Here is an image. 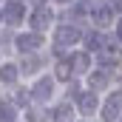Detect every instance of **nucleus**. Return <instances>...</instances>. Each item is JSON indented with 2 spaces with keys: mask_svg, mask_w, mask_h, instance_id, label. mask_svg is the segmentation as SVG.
<instances>
[{
  "mask_svg": "<svg viewBox=\"0 0 122 122\" xmlns=\"http://www.w3.org/2000/svg\"><path fill=\"white\" fill-rule=\"evenodd\" d=\"M80 37H82V34H80L77 26H60V29H57V51L65 48V46H74Z\"/></svg>",
  "mask_w": 122,
  "mask_h": 122,
  "instance_id": "obj_1",
  "label": "nucleus"
},
{
  "mask_svg": "<svg viewBox=\"0 0 122 122\" xmlns=\"http://www.w3.org/2000/svg\"><path fill=\"white\" fill-rule=\"evenodd\" d=\"M119 114H122V94L117 91V94L108 97V102H105V108H102V119H105V122H114Z\"/></svg>",
  "mask_w": 122,
  "mask_h": 122,
  "instance_id": "obj_2",
  "label": "nucleus"
},
{
  "mask_svg": "<svg viewBox=\"0 0 122 122\" xmlns=\"http://www.w3.org/2000/svg\"><path fill=\"white\" fill-rule=\"evenodd\" d=\"M51 20H54V14H51L48 9H43V6H40V9H37V11L31 14V20H29V23L34 26V31L40 34V31H46L48 26H51Z\"/></svg>",
  "mask_w": 122,
  "mask_h": 122,
  "instance_id": "obj_3",
  "label": "nucleus"
},
{
  "mask_svg": "<svg viewBox=\"0 0 122 122\" xmlns=\"http://www.w3.org/2000/svg\"><path fill=\"white\" fill-rule=\"evenodd\" d=\"M40 34L37 31H31V34H20L17 37V51H23V54H29V51H34V48H40Z\"/></svg>",
  "mask_w": 122,
  "mask_h": 122,
  "instance_id": "obj_4",
  "label": "nucleus"
},
{
  "mask_svg": "<svg viewBox=\"0 0 122 122\" xmlns=\"http://www.w3.org/2000/svg\"><path fill=\"white\" fill-rule=\"evenodd\" d=\"M51 91H54V82H51L48 77H43V80H37V85L31 88V97H34L37 102H46V99L51 97Z\"/></svg>",
  "mask_w": 122,
  "mask_h": 122,
  "instance_id": "obj_5",
  "label": "nucleus"
},
{
  "mask_svg": "<svg viewBox=\"0 0 122 122\" xmlns=\"http://www.w3.org/2000/svg\"><path fill=\"white\" fill-rule=\"evenodd\" d=\"M3 17H6L11 26L20 23V20H23V3H20V0H9V3L3 6Z\"/></svg>",
  "mask_w": 122,
  "mask_h": 122,
  "instance_id": "obj_6",
  "label": "nucleus"
},
{
  "mask_svg": "<svg viewBox=\"0 0 122 122\" xmlns=\"http://www.w3.org/2000/svg\"><path fill=\"white\" fill-rule=\"evenodd\" d=\"M117 60H119V48H117V43H108V46L99 51V62H102V68H111Z\"/></svg>",
  "mask_w": 122,
  "mask_h": 122,
  "instance_id": "obj_7",
  "label": "nucleus"
},
{
  "mask_svg": "<svg viewBox=\"0 0 122 122\" xmlns=\"http://www.w3.org/2000/svg\"><path fill=\"white\" fill-rule=\"evenodd\" d=\"M108 80H111V68H99V71H94V74H91V91L105 88Z\"/></svg>",
  "mask_w": 122,
  "mask_h": 122,
  "instance_id": "obj_8",
  "label": "nucleus"
},
{
  "mask_svg": "<svg viewBox=\"0 0 122 122\" xmlns=\"http://www.w3.org/2000/svg\"><path fill=\"white\" fill-rule=\"evenodd\" d=\"M80 111H82V114H85V117H91L94 111H97V94H82V97H80Z\"/></svg>",
  "mask_w": 122,
  "mask_h": 122,
  "instance_id": "obj_9",
  "label": "nucleus"
},
{
  "mask_svg": "<svg viewBox=\"0 0 122 122\" xmlns=\"http://www.w3.org/2000/svg\"><path fill=\"white\" fill-rule=\"evenodd\" d=\"M111 11H114L111 6H102L99 3V9L94 11V26H108L111 23Z\"/></svg>",
  "mask_w": 122,
  "mask_h": 122,
  "instance_id": "obj_10",
  "label": "nucleus"
},
{
  "mask_svg": "<svg viewBox=\"0 0 122 122\" xmlns=\"http://www.w3.org/2000/svg\"><path fill=\"white\" fill-rule=\"evenodd\" d=\"M97 9H99V3H97V0H80V3L74 6V14H77V17H80V14H91V17H94V11H97Z\"/></svg>",
  "mask_w": 122,
  "mask_h": 122,
  "instance_id": "obj_11",
  "label": "nucleus"
},
{
  "mask_svg": "<svg viewBox=\"0 0 122 122\" xmlns=\"http://www.w3.org/2000/svg\"><path fill=\"white\" fill-rule=\"evenodd\" d=\"M17 74H20V68L9 62V65H3V68H0V82H14V80H17Z\"/></svg>",
  "mask_w": 122,
  "mask_h": 122,
  "instance_id": "obj_12",
  "label": "nucleus"
},
{
  "mask_svg": "<svg viewBox=\"0 0 122 122\" xmlns=\"http://www.w3.org/2000/svg\"><path fill=\"white\" fill-rule=\"evenodd\" d=\"M88 65H91V57L88 54H74L71 57V68L74 71H88Z\"/></svg>",
  "mask_w": 122,
  "mask_h": 122,
  "instance_id": "obj_13",
  "label": "nucleus"
},
{
  "mask_svg": "<svg viewBox=\"0 0 122 122\" xmlns=\"http://www.w3.org/2000/svg\"><path fill=\"white\" fill-rule=\"evenodd\" d=\"M85 46H88V51H97V54H99V51L105 48V43H102V37H99L97 31H94V34H88V37H85Z\"/></svg>",
  "mask_w": 122,
  "mask_h": 122,
  "instance_id": "obj_14",
  "label": "nucleus"
},
{
  "mask_svg": "<svg viewBox=\"0 0 122 122\" xmlns=\"http://www.w3.org/2000/svg\"><path fill=\"white\" fill-rule=\"evenodd\" d=\"M68 119H71V105L65 102V105H60L54 111V122H68Z\"/></svg>",
  "mask_w": 122,
  "mask_h": 122,
  "instance_id": "obj_15",
  "label": "nucleus"
},
{
  "mask_svg": "<svg viewBox=\"0 0 122 122\" xmlns=\"http://www.w3.org/2000/svg\"><path fill=\"white\" fill-rule=\"evenodd\" d=\"M14 119V108L11 102H0V122H11Z\"/></svg>",
  "mask_w": 122,
  "mask_h": 122,
  "instance_id": "obj_16",
  "label": "nucleus"
},
{
  "mask_svg": "<svg viewBox=\"0 0 122 122\" xmlns=\"http://www.w3.org/2000/svg\"><path fill=\"white\" fill-rule=\"evenodd\" d=\"M71 77V62H57V80H68Z\"/></svg>",
  "mask_w": 122,
  "mask_h": 122,
  "instance_id": "obj_17",
  "label": "nucleus"
},
{
  "mask_svg": "<svg viewBox=\"0 0 122 122\" xmlns=\"http://www.w3.org/2000/svg\"><path fill=\"white\" fill-rule=\"evenodd\" d=\"M34 68H40V60L37 57H26L23 60V71H34Z\"/></svg>",
  "mask_w": 122,
  "mask_h": 122,
  "instance_id": "obj_18",
  "label": "nucleus"
},
{
  "mask_svg": "<svg viewBox=\"0 0 122 122\" xmlns=\"http://www.w3.org/2000/svg\"><path fill=\"white\" fill-rule=\"evenodd\" d=\"M26 119H29V122H43V111H37V108H31L29 114H26Z\"/></svg>",
  "mask_w": 122,
  "mask_h": 122,
  "instance_id": "obj_19",
  "label": "nucleus"
},
{
  "mask_svg": "<svg viewBox=\"0 0 122 122\" xmlns=\"http://www.w3.org/2000/svg\"><path fill=\"white\" fill-rule=\"evenodd\" d=\"M14 102H17V105H26V102H29V94H26V91H17V94H14Z\"/></svg>",
  "mask_w": 122,
  "mask_h": 122,
  "instance_id": "obj_20",
  "label": "nucleus"
},
{
  "mask_svg": "<svg viewBox=\"0 0 122 122\" xmlns=\"http://www.w3.org/2000/svg\"><path fill=\"white\" fill-rule=\"evenodd\" d=\"M108 6H111V9H114V11H122V0H111V3H108Z\"/></svg>",
  "mask_w": 122,
  "mask_h": 122,
  "instance_id": "obj_21",
  "label": "nucleus"
},
{
  "mask_svg": "<svg viewBox=\"0 0 122 122\" xmlns=\"http://www.w3.org/2000/svg\"><path fill=\"white\" fill-rule=\"evenodd\" d=\"M117 37H122V20L117 23Z\"/></svg>",
  "mask_w": 122,
  "mask_h": 122,
  "instance_id": "obj_22",
  "label": "nucleus"
},
{
  "mask_svg": "<svg viewBox=\"0 0 122 122\" xmlns=\"http://www.w3.org/2000/svg\"><path fill=\"white\" fill-rule=\"evenodd\" d=\"M31 3H46V0H31Z\"/></svg>",
  "mask_w": 122,
  "mask_h": 122,
  "instance_id": "obj_23",
  "label": "nucleus"
},
{
  "mask_svg": "<svg viewBox=\"0 0 122 122\" xmlns=\"http://www.w3.org/2000/svg\"><path fill=\"white\" fill-rule=\"evenodd\" d=\"M60 3H68V0H60Z\"/></svg>",
  "mask_w": 122,
  "mask_h": 122,
  "instance_id": "obj_24",
  "label": "nucleus"
},
{
  "mask_svg": "<svg viewBox=\"0 0 122 122\" xmlns=\"http://www.w3.org/2000/svg\"><path fill=\"white\" fill-rule=\"evenodd\" d=\"M0 17H3V11H0Z\"/></svg>",
  "mask_w": 122,
  "mask_h": 122,
  "instance_id": "obj_25",
  "label": "nucleus"
}]
</instances>
